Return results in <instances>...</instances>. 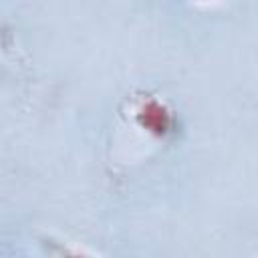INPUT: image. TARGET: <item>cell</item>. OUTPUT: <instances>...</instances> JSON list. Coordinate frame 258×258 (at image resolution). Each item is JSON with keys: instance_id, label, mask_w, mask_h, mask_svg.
<instances>
[{"instance_id": "cell-1", "label": "cell", "mask_w": 258, "mask_h": 258, "mask_svg": "<svg viewBox=\"0 0 258 258\" xmlns=\"http://www.w3.org/2000/svg\"><path fill=\"white\" fill-rule=\"evenodd\" d=\"M137 117H139V123L143 125V127H147L149 131H155V133H165L167 129H169V125H171V115H169V111L161 105V103H157V101H149L147 105H143L141 109H139V113H137Z\"/></svg>"}]
</instances>
